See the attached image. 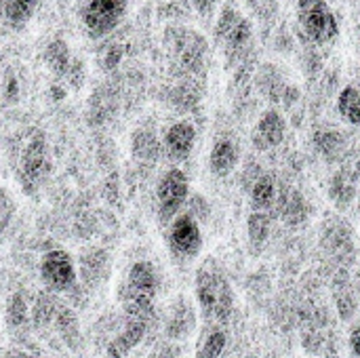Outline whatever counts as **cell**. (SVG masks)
<instances>
[{"label":"cell","mask_w":360,"mask_h":358,"mask_svg":"<svg viewBox=\"0 0 360 358\" xmlns=\"http://www.w3.org/2000/svg\"><path fill=\"white\" fill-rule=\"evenodd\" d=\"M338 112L348 124H360V82H352L340 91Z\"/></svg>","instance_id":"44dd1931"},{"label":"cell","mask_w":360,"mask_h":358,"mask_svg":"<svg viewBox=\"0 0 360 358\" xmlns=\"http://www.w3.org/2000/svg\"><path fill=\"white\" fill-rule=\"evenodd\" d=\"M131 152L137 160L141 162H154L158 160L160 152H162V143L160 139L156 137L154 131L150 129H137L133 133V139H131Z\"/></svg>","instance_id":"d6986e66"},{"label":"cell","mask_w":360,"mask_h":358,"mask_svg":"<svg viewBox=\"0 0 360 358\" xmlns=\"http://www.w3.org/2000/svg\"><path fill=\"white\" fill-rule=\"evenodd\" d=\"M129 13V0H80L78 21L91 40H105Z\"/></svg>","instance_id":"3957f363"},{"label":"cell","mask_w":360,"mask_h":358,"mask_svg":"<svg viewBox=\"0 0 360 358\" xmlns=\"http://www.w3.org/2000/svg\"><path fill=\"white\" fill-rule=\"evenodd\" d=\"M238 165V148L232 139L221 137L213 143L211 154H209V169L213 175H230L234 167Z\"/></svg>","instance_id":"ac0fdd59"},{"label":"cell","mask_w":360,"mask_h":358,"mask_svg":"<svg viewBox=\"0 0 360 358\" xmlns=\"http://www.w3.org/2000/svg\"><path fill=\"white\" fill-rule=\"evenodd\" d=\"M158 291V272L154 264L141 260L135 262L129 270V276L124 281L120 300L122 302H150L154 304Z\"/></svg>","instance_id":"30bf717a"},{"label":"cell","mask_w":360,"mask_h":358,"mask_svg":"<svg viewBox=\"0 0 360 358\" xmlns=\"http://www.w3.org/2000/svg\"><path fill=\"white\" fill-rule=\"evenodd\" d=\"M247 230H249V238L253 243H264L268 238V232H270V219H268V213H251L249 222H247Z\"/></svg>","instance_id":"484cf974"},{"label":"cell","mask_w":360,"mask_h":358,"mask_svg":"<svg viewBox=\"0 0 360 358\" xmlns=\"http://www.w3.org/2000/svg\"><path fill=\"white\" fill-rule=\"evenodd\" d=\"M285 137H287V122H285L283 114L276 110L264 112L255 124V131H253L255 146L259 150H270V148L281 146Z\"/></svg>","instance_id":"5bb4252c"},{"label":"cell","mask_w":360,"mask_h":358,"mask_svg":"<svg viewBox=\"0 0 360 358\" xmlns=\"http://www.w3.org/2000/svg\"><path fill=\"white\" fill-rule=\"evenodd\" d=\"M196 327V312H194V306L190 304V300L186 298H179L171 312H169V319H167V325H165V333L169 338V342H179L184 338H188Z\"/></svg>","instance_id":"2e32d148"},{"label":"cell","mask_w":360,"mask_h":358,"mask_svg":"<svg viewBox=\"0 0 360 358\" xmlns=\"http://www.w3.org/2000/svg\"><path fill=\"white\" fill-rule=\"evenodd\" d=\"M188 192H190V184L181 169L177 167L169 169L160 177L156 188V200H158V217L162 224H169L179 215L181 207L188 200Z\"/></svg>","instance_id":"8992f818"},{"label":"cell","mask_w":360,"mask_h":358,"mask_svg":"<svg viewBox=\"0 0 360 358\" xmlns=\"http://www.w3.org/2000/svg\"><path fill=\"white\" fill-rule=\"evenodd\" d=\"M179 354L181 352H179L175 342H165V344L154 348V352L150 354V358H179Z\"/></svg>","instance_id":"f1b7e54d"},{"label":"cell","mask_w":360,"mask_h":358,"mask_svg":"<svg viewBox=\"0 0 360 358\" xmlns=\"http://www.w3.org/2000/svg\"><path fill=\"white\" fill-rule=\"evenodd\" d=\"M154 319H137V317H124V323H122V329L120 333L108 344V350L105 354L108 358H127L131 354L133 348H137L143 338L148 335L150 331V325H152Z\"/></svg>","instance_id":"7c38bea8"},{"label":"cell","mask_w":360,"mask_h":358,"mask_svg":"<svg viewBox=\"0 0 360 358\" xmlns=\"http://www.w3.org/2000/svg\"><path fill=\"white\" fill-rule=\"evenodd\" d=\"M40 276L49 291H70L76 285L78 270L68 251L53 249L40 262Z\"/></svg>","instance_id":"9c48e42d"},{"label":"cell","mask_w":360,"mask_h":358,"mask_svg":"<svg viewBox=\"0 0 360 358\" xmlns=\"http://www.w3.org/2000/svg\"><path fill=\"white\" fill-rule=\"evenodd\" d=\"M276 198H278V192H276L274 179L268 175H259L251 188V203H253L255 211L266 213L268 209H272L276 205Z\"/></svg>","instance_id":"7402d4cb"},{"label":"cell","mask_w":360,"mask_h":358,"mask_svg":"<svg viewBox=\"0 0 360 358\" xmlns=\"http://www.w3.org/2000/svg\"><path fill=\"white\" fill-rule=\"evenodd\" d=\"M354 293L359 295V302H360V272L356 274V281H354Z\"/></svg>","instance_id":"4dcf8cb0"},{"label":"cell","mask_w":360,"mask_h":358,"mask_svg":"<svg viewBox=\"0 0 360 358\" xmlns=\"http://www.w3.org/2000/svg\"><path fill=\"white\" fill-rule=\"evenodd\" d=\"M63 304L49 291V293H40L32 306V321L36 327H51L57 319V312Z\"/></svg>","instance_id":"603a6c76"},{"label":"cell","mask_w":360,"mask_h":358,"mask_svg":"<svg viewBox=\"0 0 360 358\" xmlns=\"http://www.w3.org/2000/svg\"><path fill=\"white\" fill-rule=\"evenodd\" d=\"M49 148H46V139L42 135H34L30 137V141L25 143L23 152H21V160H19V184L23 186L25 192H34L36 186L46 177L49 173Z\"/></svg>","instance_id":"52a82bcc"},{"label":"cell","mask_w":360,"mask_h":358,"mask_svg":"<svg viewBox=\"0 0 360 358\" xmlns=\"http://www.w3.org/2000/svg\"><path fill=\"white\" fill-rule=\"evenodd\" d=\"M40 0H0V25L23 30L36 15Z\"/></svg>","instance_id":"e0dca14e"},{"label":"cell","mask_w":360,"mask_h":358,"mask_svg":"<svg viewBox=\"0 0 360 358\" xmlns=\"http://www.w3.org/2000/svg\"><path fill=\"white\" fill-rule=\"evenodd\" d=\"M171 63L188 76H196L207 63V40L190 27H169L165 34Z\"/></svg>","instance_id":"5b68a950"},{"label":"cell","mask_w":360,"mask_h":358,"mask_svg":"<svg viewBox=\"0 0 360 358\" xmlns=\"http://www.w3.org/2000/svg\"><path fill=\"white\" fill-rule=\"evenodd\" d=\"M44 61L51 68L53 74H57L59 78H65L72 84H80L82 76H84V68L80 63L78 57L72 55V49L68 46L65 40L55 38L46 44L44 49Z\"/></svg>","instance_id":"8fae6325"},{"label":"cell","mask_w":360,"mask_h":358,"mask_svg":"<svg viewBox=\"0 0 360 358\" xmlns=\"http://www.w3.org/2000/svg\"><path fill=\"white\" fill-rule=\"evenodd\" d=\"M15 217V200L13 196L0 186V238L4 236V232L8 230L11 222Z\"/></svg>","instance_id":"4316f807"},{"label":"cell","mask_w":360,"mask_h":358,"mask_svg":"<svg viewBox=\"0 0 360 358\" xmlns=\"http://www.w3.org/2000/svg\"><path fill=\"white\" fill-rule=\"evenodd\" d=\"M169 249L179 260H194L202 249V230L198 219L190 213H181L171 222Z\"/></svg>","instance_id":"ba28073f"},{"label":"cell","mask_w":360,"mask_h":358,"mask_svg":"<svg viewBox=\"0 0 360 358\" xmlns=\"http://www.w3.org/2000/svg\"><path fill=\"white\" fill-rule=\"evenodd\" d=\"M194 293L202 317L209 325H226L234 312V291L226 272L213 262L207 260L194 279Z\"/></svg>","instance_id":"6da1fadb"},{"label":"cell","mask_w":360,"mask_h":358,"mask_svg":"<svg viewBox=\"0 0 360 358\" xmlns=\"http://www.w3.org/2000/svg\"><path fill=\"white\" fill-rule=\"evenodd\" d=\"M32 319V308L25 302L23 293H13L6 302V310H4V321L6 327L13 331H21L23 327H27Z\"/></svg>","instance_id":"cb8c5ba5"},{"label":"cell","mask_w":360,"mask_h":358,"mask_svg":"<svg viewBox=\"0 0 360 358\" xmlns=\"http://www.w3.org/2000/svg\"><path fill=\"white\" fill-rule=\"evenodd\" d=\"M76 270L84 287L97 289L110 272V257L103 249H89L80 255Z\"/></svg>","instance_id":"9a60e30c"},{"label":"cell","mask_w":360,"mask_h":358,"mask_svg":"<svg viewBox=\"0 0 360 358\" xmlns=\"http://www.w3.org/2000/svg\"><path fill=\"white\" fill-rule=\"evenodd\" d=\"M228 346V335L221 327L211 325L196 344V358H219Z\"/></svg>","instance_id":"ffe728a7"},{"label":"cell","mask_w":360,"mask_h":358,"mask_svg":"<svg viewBox=\"0 0 360 358\" xmlns=\"http://www.w3.org/2000/svg\"><path fill=\"white\" fill-rule=\"evenodd\" d=\"M295 19L304 38L312 44H331L340 36V19L327 0H297Z\"/></svg>","instance_id":"277c9868"},{"label":"cell","mask_w":360,"mask_h":358,"mask_svg":"<svg viewBox=\"0 0 360 358\" xmlns=\"http://www.w3.org/2000/svg\"><path fill=\"white\" fill-rule=\"evenodd\" d=\"M348 344H350V352H352V357L360 358V323H356V325L350 329Z\"/></svg>","instance_id":"f546056e"},{"label":"cell","mask_w":360,"mask_h":358,"mask_svg":"<svg viewBox=\"0 0 360 358\" xmlns=\"http://www.w3.org/2000/svg\"><path fill=\"white\" fill-rule=\"evenodd\" d=\"M53 327L59 331V335L63 338L65 344L78 342V335H80V333H78V319H76V314H74L72 308L61 306L59 312H57V319H55Z\"/></svg>","instance_id":"d4e9b609"},{"label":"cell","mask_w":360,"mask_h":358,"mask_svg":"<svg viewBox=\"0 0 360 358\" xmlns=\"http://www.w3.org/2000/svg\"><path fill=\"white\" fill-rule=\"evenodd\" d=\"M196 143V129L192 122L188 120H179L173 122L167 131H165V139H162V148L165 152L173 158V160H186Z\"/></svg>","instance_id":"4fadbf2b"},{"label":"cell","mask_w":360,"mask_h":358,"mask_svg":"<svg viewBox=\"0 0 360 358\" xmlns=\"http://www.w3.org/2000/svg\"><path fill=\"white\" fill-rule=\"evenodd\" d=\"M251 40L253 25L249 17H245V13L234 2H226L215 21V44L221 49L226 61L236 63L243 59Z\"/></svg>","instance_id":"7a4b0ae2"},{"label":"cell","mask_w":360,"mask_h":358,"mask_svg":"<svg viewBox=\"0 0 360 358\" xmlns=\"http://www.w3.org/2000/svg\"><path fill=\"white\" fill-rule=\"evenodd\" d=\"M190 2L202 19H211L217 11V4H219V0H190Z\"/></svg>","instance_id":"83f0119b"}]
</instances>
